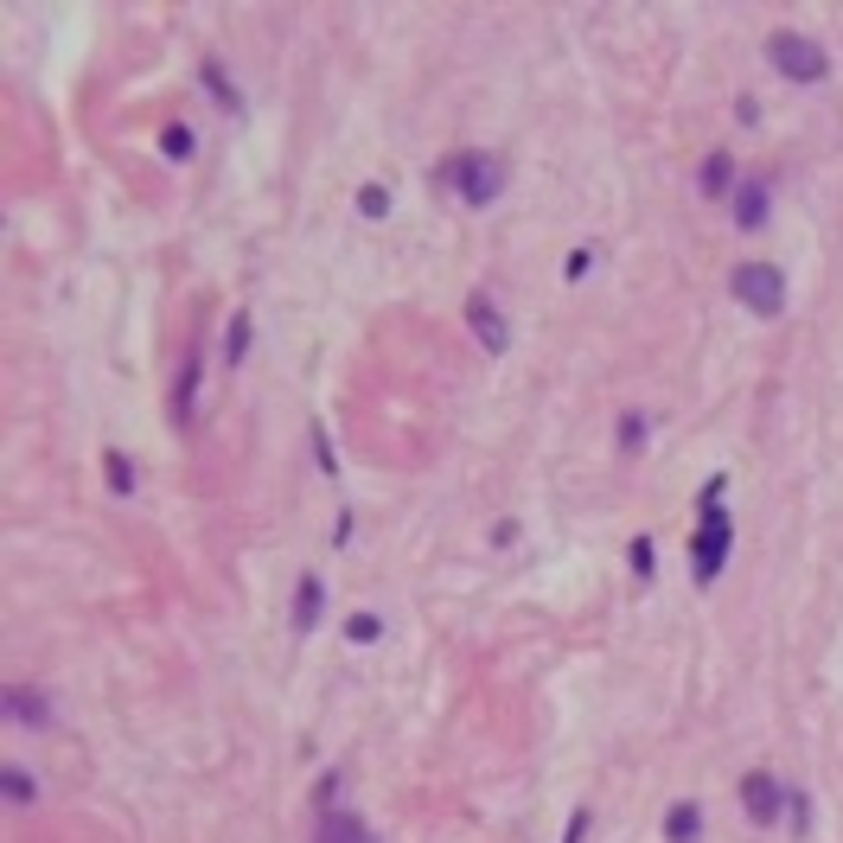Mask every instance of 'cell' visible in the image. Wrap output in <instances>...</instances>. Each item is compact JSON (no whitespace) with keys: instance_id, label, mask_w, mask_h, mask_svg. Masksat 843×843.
I'll list each match as a JSON object with an SVG mask.
<instances>
[{"instance_id":"12","label":"cell","mask_w":843,"mask_h":843,"mask_svg":"<svg viewBox=\"0 0 843 843\" xmlns=\"http://www.w3.org/2000/svg\"><path fill=\"white\" fill-rule=\"evenodd\" d=\"M371 831H364V817L345 812V805H332V812L313 817V843H364Z\"/></svg>"},{"instance_id":"5","label":"cell","mask_w":843,"mask_h":843,"mask_svg":"<svg viewBox=\"0 0 843 843\" xmlns=\"http://www.w3.org/2000/svg\"><path fill=\"white\" fill-rule=\"evenodd\" d=\"M786 799H792V786H786V780H773L766 766H754V773L741 780V805H747V824H761V831L786 817Z\"/></svg>"},{"instance_id":"1","label":"cell","mask_w":843,"mask_h":843,"mask_svg":"<svg viewBox=\"0 0 843 843\" xmlns=\"http://www.w3.org/2000/svg\"><path fill=\"white\" fill-rule=\"evenodd\" d=\"M729 473H710L703 492H696V536H690V582L710 588L722 569H729V550H735V524H729Z\"/></svg>"},{"instance_id":"16","label":"cell","mask_w":843,"mask_h":843,"mask_svg":"<svg viewBox=\"0 0 843 843\" xmlns=\"http://www.w3.org/2000/svg\"><path fill=\"white\" fill-rule=\"evenodd\" d=\"M102 480H109L116 499H134V460H128L122 448H109V454H102Z\"/></svg>"},{"instance_id":"6","label":"cell","mask_w":843,"mask_h":843,"mask_svg":"<svg viewBox=\"0 0 843 843\" xmlns=\"http://www.w3.org/2000/svg\"><path fill=\"white\" fill-rule=\"evenodd\" d=\"M466 332L480 339V352H505L511 345V327H505V313H499V301H492V288H473L466 294Z\"/></svg>"},{"instance_id":"3","label":"cell","mask_w":843,"mask_h":843,"mask_svg":"<svg viewBox=\"0 0 843 843\" xmlns=\"http://www.w3.org/2000/svg\"><path fill=\"white\" fill-rule=\"evenodd\" d=\"M766 64L786 77V83H799V90H812V83H824V77H831V58H824V46H817V39H805V32H792V26H780V32L766 39Z\"/></svg>"},{"instance_id":"2","label":"cell","mask_w":843,"mask_h":843,"mask_svg":"<svg viewBox=\"0 0 843 843\" xmlns=\"http://www.w3.org/2000/svg\"><path fill=\"white\" fill-rule=\"evenodd\" d=\"M441 185L454 192L460 204H473V211H485V204L505 192V160L485 148H460L448 167H441Z\"/></svg>"},{"instance_id":"26","label":"cell","mask_w":843,"mask_h":843,"mask_svg":"<svg viewBox=\"0 0 843 843\" xmlns=\"http://www.w3.org/2000/svg\"><path fill=\"white\" fill-rule=\"evenodd\" d=\"M313 448H320V466H327V473H339V454H332V441H327V429H320V422H313Z\"/></svg>"},{"instance_id":"24","label":"cell","mask_w":843,"mask_h":843,"mask_svg":"<svg viewBox=\"0 0 843 843\" xmlns=\"http://www.w3.org/2000/svg\"><path fill=\"white\" fill-rule=\"evenodd\" d=\"M786 824H792V831H799V837L812 831V799H805V792H799V786H792V799H786Z\"/></svg>"},{"instance_id":"28","label":"cell","mask_w":843,"mask_h":843,"mask_svg":"<svg viewBox=\"0 0 843 843\" xmlns=\"http://www.w3.org/2000/svg\"><path fill=\"white\" fill-rule=\"evenodd\" d=\"M364 843H378V837H364Z\"/></svg>"},{"instance_id":"22","label":"cell","mask_w":843,"mask_h":843,"mask_svg":"<svg viewBox=\"0 0 843 843\" xmlns=\"http://www.w3.org/2000/svg\"><path fill=\"white\" fill-rule=\"evenodd\" d=\"M358 218H390V185H358Z\"/></svg>"},{"instance_id":"25","label":"cell","mask_w":843,"mask_h":843,"mask_svg":"<svg viewBox=\"0 0 843 843\" xmlns=\"http://www.w3.org/2000/svg\"><path fill=\"white\" fill-rule=\"evenodd\" d=\"M588 831H594V812H588V805H575V812H569V831H562V843H588Z\"/></svg>"},{"instance_id":"23","label":"cell","mask_w":843,"mask_h":843,"mask_svg":"<svg viewBox=\"0 0 843 843\" xmlns=\"http://www.w3.org/2000/svg\"><path fill=\"white\" fill-rule=\"evenodd\" d=\"M594 255H601V250H594V243H582V250H569V255H562V281L575 288V281H582L588 269H594Z\"/></svg>"},{"instance_id":"9","label":"cell","mask_w":843,"mask_h":843,"mask_svg":"<svg viewBox=\"0 0 843 843\" xmlns=\"http://www.w3.org/2000/svg\"><path fill=\"white\" fill-rule=\"evenodd\" d=\"M729 204H735L741 230H766V218H773V179H741Z\"/></svg>"},{"instance_id":"10","label":"cell","mask_w":843,"mask_h":843,"mask_svg":"<svg viewBox=\"0 0 843 843\" xmlns=\"http://www.w3.org/2000/svg\"><path fill=\"white\" fill-rule=\"evenodd\" d=\"M199 364H204V352L199 345H185V358H179V383H173V422L179 429H192V409H199Z\"/></svg>"},{"instance_id":"8","label":"cell","mask_w":843,"mask_h":843,"mask_svg":"<svg viewBox=\"0 0 843 843\" xmlns=\"http://www.w3.org/2000/svg\"><path fill=\"white\" fill-rule=\"evenodd\" d=\"M735 153L729 148H710L703 153V160H696V192H703V199H735Z\"/></svg>"},{"instance_id":"11","label":"cell","mask_w":843,"mask_h":843,"mask_svg":"<svg viewBox=\"0 0 843 843\" xmlns=\"http://www.w3.org/2000/svg\"><path fill=\"white\" fill-rule=\"evenodd\" d=\"M320 613H327V582L307 569L301 582H294V639L313 633V626H320Z\"/></svg>"},{"instance_id":"17","label":"cell","mask_w":843,"mask_h":843,"mask_svg":"<svg viewBox=\"0 0 843 843\" xmlns=\"http://www.w3.org/2000/svg\"><path fill=\"white\" fill-rule=\"evenodd\" d=\"M645 429H652V422H645V409H626V415L613 422V441H620V454H645Z\"/></svg>"},{"instance_id":"15","label":"cell","mask_w":843,"mask_h":843,"mask_svg":"<svg viewBox=\"0 0 843 843\" xmlns=\"http://www.w3.org/2000/svg\"><path fill=\"white\" fill-rule=\"evenodd\" d=\"M250 358V307H237L224 320V364H243Z\"/></svg>"},{"instance_id":"7","label":"cell","mask_w":843,"mask_h":843,"mask_svg":"<svg viewBox=\"0 0 843 843\" xmlns=\"http://www.w3.org/2000/svg\"><path fill=\"white\" fill-rule=\"evenodd\" d=\"M7 722H20V729H51L58 722V710H51V696L46 690H32V684H7Z\"/></svg>"},{"instance_id":"20","label":"cell","mask_w":843,"mask_h":843,"mask_svg":"<svg viewBox=\"0 0 843 843\" xmlns=\"http://www.w3.org/2000/svg\"><path fill=\"white\" fill-rule=\"evenodd\" d=\"M345 639H352V645H378V639H383V613H364V608H358L352 620H345Z\"/></svg>"},{"instance_id":"14","label":"cell","mask_w":843,"mask_h":843,"mask_svg":"<svg viewBox=\"0 0 843 843\" xmlns=\"http://www.w3.org/2000/svg\"><path fill=\"white\" fill-rule=\"evenodd\" d=\"M0 792H7V805H39V780H32V773H26L20 761H7V773H0Z\"/></svg>"},{"instance_id":"19","label":"cell","mask_w":843,"mask_h":843,"mask_svg":"<svg viewBox=\"0 0 843 843\" xmlns=\"http://www.w3.org/2000/svg\"><path fill=\"white\" fill-rule=\"evenodd\" d=\"M192 148H199V134H192L185 122H167V128H160V153H167V160H192Z\"/></svg>"},{"instance_id":"18","label":"cell","mask_w":843,"mask_h":843,"mask_svg":"<svg viewBox=\"0 0 843 843\" xmlns=\"http://www.w3.org/2000/svg\"><path fill=\"white\" fill-rule=\"evenodd\" d=\"M204 90H211V97H218V102H224V109H230V116H243V97H237V90H230V77H224V64H218V58H204Z\"/></svg>"},{"instance_id":"13","label":"cell","mask_w":843,"mask_h":843,"mask_svg":"<svg viewBox=\"0 0 843 843\" xmlns=\"http://www.w3.org/2000/svg\"><path fill=\"white\" fill-rule=\"evenodd\" d=\"M696 837H703V805L696 799H678L664 812V843H696Z\"/></svg>"},{"instance_id":"21","label":"cell","mask_w":843,"mask_h":843,"mask_svg":"<svg viewBox=\"0 0 843 843\" xmlns=\"http://www.w3.org/2000/svg\"><path fill=\"white\" fill-rule=\"evenodd\" d=\"M626 550H633V575L639 582H652V575H659V543H652V536H633Z\"/></svg>"},{"instance_id":"27","label":"cell","mask_w":843,"mask_h":843,"mask_svg":"<svg viewBox=\"0 0 843 843\" xmlns=\"http://www.w3.org/2000/svg\"><path fill=\"white\" fill-rule=\"evenodd\" d=\"M505 543H518V518H499L492 524V550H505Z\"/></svg>"},{"instance_id":"4","label":"cell","mask_w":843,"mask_h":843,"mask_svg":"<svg viewBox=\"0 0 843 843\" xmlns=\"http://www.w3.org/2000/svg\"><path fill=\"white\" fill-rule=\"evenodd\" d=\"M729 294H735L747 313H761V320L786 313V275H780L773 262H735V275H729Z\"/></svg>"}]
</instances>
